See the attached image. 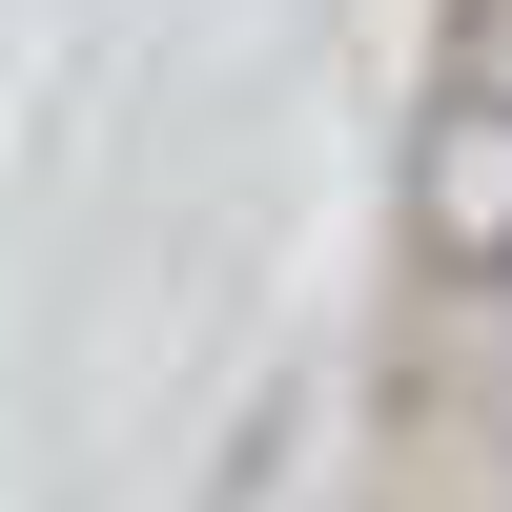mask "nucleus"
<instances>
[{
  "mask_svg": "<svg viewBox=\"0 0 512 512\" xmlns=\"http://www.w3.org/2000/svg\"><path fill=\"white\" fill-rule=\"evenodd\" d=\"M472 103H512V0H472Z\"/></svg>",
  "mask_w": 512,
  "mask_h": 512,
  "instance_id": "1",
  "label": "nucleus"
}]
</instances>
